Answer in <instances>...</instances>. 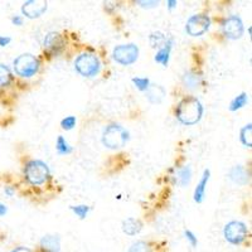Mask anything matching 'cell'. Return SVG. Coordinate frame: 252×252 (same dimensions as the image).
Here are the masks:
<instances>
[{
    "mask_svg": "<svg viewBox=\"0 0 252 252\" xmlns=\"http://www.w3.org/2000/svg\"><path fill=\"white\" fill-rule=\"evenodd\" d=\"M12 23L18 27L22 26V24H23V18L20 17V15H14V17L12 18Z\"/></svg>",
    "mask_w": 252,
    "mask_h": 252,
    "instance_id": "obj_32",
    "label": "cell"
},
{
    "mask_svg": "<svg viewBox=\"0 0 252 252\" xmlns=\"http://www.w3.org/2000/svg\"><path fill=\"white\" fill-rule=\"evenodd\" d=\"M12 252H33V251L29 249H27V247H17V249L13 250Z\"/></svg>",
    "mask_w": 252,
    "mask_h": 252,
    "instance_id": "obj_34",
    "label": "cell"
},
{
    "mask_svg": "<svg viewBox=\"0 0 252 252\" xmlns=\"http://www.w3.org/2000/svg\"><path fill=\"white\" fill-rule=\"evenodd\" d=\"M61 126L64 130H72L76 126V118L75 116H67L66 119L61 121Z\"/></svg>",
    "mask_w": 252,
    "mask_h": 252,
    "instance_id": "obj_28",
    "label": "cell"
},
{
    "mask_svg": "<svg viewBox=\"0 0 252 252\" xmlns=\"http://www.w3.org/2000/svg\"><path fill=\"white\" fill-rule=\"evenodd\" d=\"M209 175H211V172H209L208 169L204 170L203 175H202L201 181H199V183L197 184V187H195L194 189V202L195 203H202L204 199V195H206V187H207V183H208L209 181Z\"/></svg>",
    "mask_w": 252,
    "mask_h": 252,
    "instance_id": "obj_14",
    "label": "cell"
},
{
    "mask_svg": "<svg viewBox=\"0 0 252 252\" xmlns=\"http://www.w3.org/2000/svg\"><path fill=\"white\" fill-rule=\"evenodd\" d=\"M203 105L194 96H187L182 98L175 109V116L184 125H194L199 123L203 116Z\"/></svg>",
    "mask_w": 252,
    "mask_h": 252,
    "instance_id": "obj_1",
    "label": "cell"
},
{
    "mask_svg": "<svg viewBox=\"0 0 252 252\" xmlns=\"http://www.w3.org/2000/svg\"><path fill=\"white\" fill-rule=\"evenodd\" d=\"M14 71L18 76L24 78L33 77L39 71V60L31 53H24L13 62Z\"/></svg>",
    "mask_w": 252,
    "mask_h": 252,
    "instance_id": "obj_4",
    "label": "cell"
},
{
    "mask_svg": "<svg viewBox=\"0 0 252 252\" xmlns=\"http://www.w3.org/2000/svg\"><path fill=\"white\" fill-rule=\"evenodd\" d=\"M172 47H173V39L170 38V39L166 40V43L157 52V55H155L154 57L155 62L160 63V64H163L164 67L168 66L169 58H170V52H172Z\"/></svg>",
    "mask_w": 252,
    "mask_h": 252,
    "instance_id": "obj_15",
    "label": "cell"
},
{
    "mask_svg": "<svg viewBox=\"0 0 252 252\" xmlns=\"http://www.w3.org/2000/svg\"><path fill=\"white\" fill-rule=\"evenodd\" d=\"M183 81H184V85H186L188 89H197V87L201 85L202 77L198 75V73H195V72L189 71L184 75Z\"/></svg>",
    "mask_w": 252,
    "mask_h": 252,
    "instance_id": "obj_19",
    "label": "cell"
},
{
    "mask_svg": "<svg viewBox=\"0 0 252 252\" xmlns=\"http://www.w3.org/2000/svg\"><path fill=\"white\" fill-rule=\"evenodd\" d=\"M209 26H211V19H209L208 15L198 14L189 18L188 22H187L186 29L189 35L199 37V35L204 34L208 31Z\"/></svg>",
    "mask_w": 252,
    "mask_h": 252,
    "instance_id": "obj_8",
    "label": "cell"
},
{
    "mask_svg": "<svg viewBox=\"0 0 252 252\" xmlns=\"http://www.w3.org/2000/svg\"><path fill=\"white\" fill-rule=\"evenodd\" d=\"M129 140V132L124 129L123 126L118 124L109 125L106 129L103 130L102 134V143L103 145L109 149H119L123 148Z\"/></svg>",
    "mask_w": 252,
    "mask_h": 252,
    "instance_id": "obj_2",
    "label": "cell"
},
{
    "mask_svg": "<svg viewBox=\"0 0 252 252\" xmlns=\"http://www.w3.org/2000/svg\"><path fill=\"white\" fill-rule=\"evenodd\" d=\"M229 179L238 186H245L249 183V173L242 165L233 166L228 173Z\"/></svg>",
    "mask_w": 252,
    "mask_h": 252,
    "instance_id": "obj_12",
    "label": "cell"
},
{
    "mask_svg": "<svg viewBox=\"0 0 252 252\" xmlns=\"http://www.w3.org/2000/svg\"><path fill=\"white\" fill-rule=\"evenodd\" d=\"M6 212H8V208H6V206H4L3 203H0V217L5 216Z\"/></svg>",
    "mask_w": 252,
    "mask_h": 252,
    "instance_id": "obj_33",
    "label": "cell"
},
{
    "mask_svg": "<svg viewBox=\"0 0 252 252\" xmlns=\"http://www.w3.org/2000/svg\"><path fill=\"white\" fill-rule=\"evenodd\" d=\"M46 10L47 1H44V0H28L22 6V13L31 19L40 17Z\"/></svg>",
    "mask_w": 252,
    "mask_h": 252,
    "instance_id": "obj_10",
    "label": "cell"
},
{
    "mask_svg": "<svg viewBox=\"0 0 252 252\" xmlns=\"http://www.w3.org/2000/svg\"><path fill=\"white\" fill-rule=\"evenodd\" d=\"M146 98L152 103H160L165 97V90L159 85H152L150 83L149 89L146 90Z\"/></svg>",
    "mask_w": 252,
    "mask_h": 252,
    "instance_id": "obj_16",
    "label": "cell"
},
{
    "mask_svg": "<svg viewBox=\"0 0 252 252\" xmlns=\"http://www.w3.org/2000/svg\"><path fill=\"white\" fill-rule=\"evenodd\" d=\"M143 228V223L136 218H126L123 222V231L129 236L138 235Z\"/></svg>",
    "mask_w": 252,
    "mask_h": 252,
    "instance_id": "obj_17",
    "label": "cell"
},
{
    "mask_svg": "<svg viewBox=\"0 0 252 252\" xmlns=\"http://www.w3.org/2000/svg\"><path fill=\"white\" fill-rule=\"evenodd\" d=\"M247 96H249V94H247L246 92H241L238 96H236L232 100V102L229 105V110H231V111H237V110L246 106V103L249 102V97H247Z\"/></svg>",
    "mask_w": 252,
    "mask_h": 252,
    "instance_id": "obj_20",
    "label": "cell"
},
{
    "mask_svg": "<svg viewBox=\"0 0 252 252\" xmlns=\"http://www.w3.org/2000/svg\"><path fill=\"white\" fill-rule=\"evenodd\" d=\"M166 4H168V8L170 9V10H172L173 8H175V6H177V1H175V0H168V1H166Z\"/></svg>",
    "mask_w": 252,
    "mask_h": 252,
    "instance_id": "obj_35",
    "label": "cell"
},
{
    "mask_svg": "<svg viewBox=\"0 0 252 252\" xmlns=\"http://www.w3.org/2000/svg\"><path fill=\"white\" fill-rule=\"evenodd\" d=\"M56 149L60 155H67L72 153V146L67 143V140L63 136H58L57 143H56Z\"/></svg>",
    "mask_w": 252,
    "mask_h": 252,
    "instance_id": "obj_23",
    "label": "cell"
},
{
    "mask_svg": "<svg viewBox=\"0 0 252 252\" xmlns=\"http://www.w3.org/2000/svg\"><path fill=\"white\" fill-rule=\"evenodd\" d=\"M222 29H223V33L227 38L229 39H238L244 35V23H242V19L237 15H232V17L227 18L224 20L223 26H222Z\"/></svg>",
    "mask_w": 252,
    "mask_h": 252,
    "instance_id": "obj_9",
    "label": "cell"
},
{
    "mask_svg": "<svg viewBox=\"0 0 252 252\" xmlns=\"http://www.w3.org/2000/svg\"><path fill=\"white\" fill-rule=\"evenodd\" d=\"M76 71L83 77H94L101 69V62L96 55L82 53L75 61Z\"/></svg>",
    "mask_w": 252,
    "mask_h": 252,
    "instance_id": "obj_5",
    "label": "cell"
},
{
    "mask_svg": "<svg viewBox=\"0 0 252 252\" xmlns=\"http://www.w3.org/2000/svg\"><path fill=\"white\" fill-rule=\"evenodd\" d=\"M190 178H192V169L188 165L183 166L181 169H178L177 174H175V181L182 187L188 186L189 182H190Z\"/></svg>",
    "mask_w": 252,
    "mask_h": 252,
    "instance_id": "obj_18",
    "label": "cell"
},
{
    "mask_svg": "<svg viewBox=\"0 0 252 252\" xmlns=\"http://www.w3.org/2000/svg\"><path fill=\"white\" fill-rule=\"evenodd\" d=\"M51 175L48 165L42 160H32L24 166V177L27 182L33 186H40L46 183V181Z\"/></svg>",
    "mask_w": 252,
    "mask_h": 252,
    "instance_id": "obj_3",
    "label": "cell"
},
{
    "mask_svg": "<svg viewBox=\"0 0 252 252\" xmlns=\"http://www.w3.org/2000/svg\"><path fill=\"white\" fill-rule=\"evenodd\" d=\"M114 60L123 66H130L134 62H136L139 57V48L138 46L130 44H121L118 46L112 52Z\"/></svg>",
    "mask_w": 252,
    "mask_h": 252,
    "instance_id": "obj_6",
    "label": "cell"
},
{
    "mask_svg": "<svg viewBox=\"0 0 252 252\" xmlns=\"http://www.w3.org/2000/svg\"><path fill=\"white\" fill-rule=\"evenodd\" d=\"M12 81V72L5 64L0 63V87L8 86Z\"/></svg>",
    "mask_w": 252,
    "mask_h": 252,
    "instance_id": "obj_22",
    "label": "cell"
},
{
    "mask_svg": "<svg viewBox=\"0 0 252 252\" xmlns=\"http://www.w3.org/2000/svg\"><path fill=\"white\" fill-rule=\"evenodd\" d=\"M12 42V38L10 37H4V35H0V47H6L9 43Z\"/></svg>",
    "mask_w": 252,
    "mask_h": 252,
    "instance_id": "obj_31",
    "label": "cell"
},
{
    "mask_svg": "<svg viewBox=\"0 0 252 252\" xmlns=\"http://www.w3.org/2000/svg\"><path fill=\"white\" fill-rule=\"evenodd\" d=\"M166 38L165 35L163 34V33H160V32H157V33H153L152 35H150V44H152L153 48H159L160 49L161 47L164 46V44L166 43Z\"/></svg>",
    "mask_w": 252,
    "mask_h": 252,
    "instance_id": "obj_24",
    "label": "cell"
},
{
    "mask_svg": "<svg viewBox=\"0 0 252 252\" xmlns=\"http://www.w3.org/2000/svg\"><path fill=\"white\" fill-rule=\"evenodd\" d=\"M224 238L228 241L229 244L240 245L247 237V227L244 222L240 220H232L226 224L223 229Z\"/></svg>",
    "mask_w": 252,
    "mask_h": 252,
    "instance_id": "obj_7",
    "label": "cell"
},
{
    "mask_svg": "<svg viewBox=\"0 0 252 252\" xmlns=\"http://www.w3.org/2000/svg\"><path fill=\"white\" fill-rule=\"evenodd\" d=\"M63 47H64V42L60 33L51 32L44 38V48L49 55L58 56L63 51Z\"/></svg>",
    "mask_w": 252,
    "mask_h": 252,
    "instance_id": "obj_11",
    "label": "cell"
},
{
    "mask_svg": "<svg viewBox=\"0 0 252 252\" xmlns=\"http://www.w3.org/2000/svg\"><path fill=\"white\" fill-rule=\"evenodd\" d=\"M240 140L245 146H247V148H251V145H252V125L251 124H249V125H246L245 127H242V129H241Z\"/></svg>",
    "mask_w": 252,
    "mask_h": 252,
    "instance_id": "obj_21",
    "label": "cell"
},
{
    "mask_svg": "<svg viewBox=\"0 0 252 252\" xmlns=\"http://www.w3.org/2000/svg\"><path fill=\"white\" fill-rule=\"evenodd\" d=\"M184 236H186L187 240L189 241V244L192 245V247H197L198 240H197V237H195V235L192 232V231H189V229L184 231Z\"/></svg>",
    "mask_w": 252,
    "mask_h": 252,
    "instance_id": "obj_29",
    "label": "cell"
},
{
    "mask_svg": "<svg viewBox=\"0 0 252 252\" xmlns=\"http://www.w3.org/2000/svg\"><path fill=\"white\" fill-rule=\"evenodd\" d=\"M127 252H152L150 251V246L144 241H138L130 246V249L127 250Z\"/></svg>",
    "mask_w": 252,
    "mask_h": 252,
    "instance_id": "obj_26",
    "label": "cell"
},
{
    "mask_svg": "<svg viewBox=\"0 0 252 252\" xmlns=\"http://www.w3.org/2000/svg\"><path fill=\"white\" fill-rule=\"evenodd\" d=\"M4 192H5L6 195H9V197H12L13 194H14V190H13L10 187H5V189H4Z\"/></svg>",
    "mask_w": 252,
    "mask_h": 252,
    "instance_id": "obj_36",
    "label": "cell"
},
{
    "mask_svg": "<svg viewBox=\"0 0 252 252\" xmlns=\"http://www.w3.org/2000/svg\"><path fill=\"white\" fill-rule=\"evenodd\" d=\"M132 83H134L135 86H136V89L140 90V91H144V92L149 89V86H150L149 78H145V77H134L132 78Z\"/></svg>",
    "mask_w": 252,
    "mask_h": 252,
    "instance_id": "obj_27",
    "label": "cell"
},
{
    "mask_svg": "<svg viewBox=\"0 0 252 252\" xmlns=\"http://www.w3.org/2000/svg\"><path fill=\"white\" fill-rule=\"evenodd\" d=\"M40 247L44 252H60L61 240L58 236L47 235L40 240Z\"/></svg>",
    "mask_w": 252,
    "mask_h": 252,
    "instance_id": "obj_13",
    "label": "cell"
},
{
    "mask_svg": "<svg viewBox=\"0 0 252 252\" xmlns=\"http://www.w3.org/2000/svg\"><path fill=\"white\" fill-rule=\"evenodd\" d=\"M143 8H150V6H158L159 1H138Z\"/></svg>",
    "mask_w": 252,
    "mask_h": 252,
    "instance_id": "obj_30",
    "label": "cell"
},
{
    "mask_svg": "<svg viewBox=\"0 0 252 252\" xmlns=\"http://www.w3.org/2000/svg\"><path fill=\"white\" fill-rule=\"evenodd\" d=\"M72 212L75 213L78 218L81 220H85L87 217L90 212V207L86 206V204H80V206H72L71 207Z\"/></svg>",
    "mask_w": 252,
    "mask_h": 252,
    "instance_id": "obj_25",
    "label": "cell"
}]
</instances>
